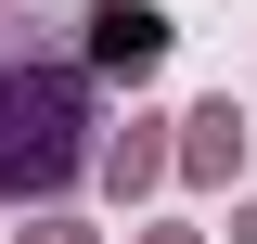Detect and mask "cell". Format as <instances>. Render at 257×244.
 <instances>
[{
  "mask_svg": "<svg viewBox=\"0 0 257 244\" xmlns=\"http://www.w3.org/2000/svg\"><path fill=\"white\" fill-rule=\"evenodd\" d=\"M90 167V64L39 13H0V206H52Z\"/></svg>",
  "mask_w": 257,
  "mask_h": 244,
  "instance_id": "cell-1",
  "label": "cell"
},
{
  "mask_svg": "<svg viewBox=\"0 0 257 244\" xmlns=\"http://www.w3.org/2000/svg\"><path fill=\"white\" fill-rule=\"evenodd\" d=\"M90 52L116 64V77H155V52H167V13H142V0H90Z\"/></svg>",
  "mask_w": 257,
  "mask_h": 244,
  "instance_id": "cell-2",
  "label": "cell"
},
{
  "mask_svg": "<svg viewBox=\"0 0 257 244\" xmlns=\"http://www.w3.org/2000/svg\"><path fill=\"white\" fill-rule=\"evenodd\" d=\"M39 244H90V231H77V218H39Z\"/></svg>",
  "mask_w": 257,
  "mask_h": 244,
  "instance_id": "cell-3",
  "label": "cell"
},
{
  "mask_svg": "<svg viewBox=\"0 0 257 244\" xmlns=\"http://www.w3.org/2000/svg\"><path fill=\"white\" fill-rule=\"evenodd\" d=\"M244 244H257V206H244Z\"/></svg>",
  "mask_w": 257,
  "mask_h": 244,
  "instance_id": "cell-4",
  "label": "cell"
}]
</instances>
